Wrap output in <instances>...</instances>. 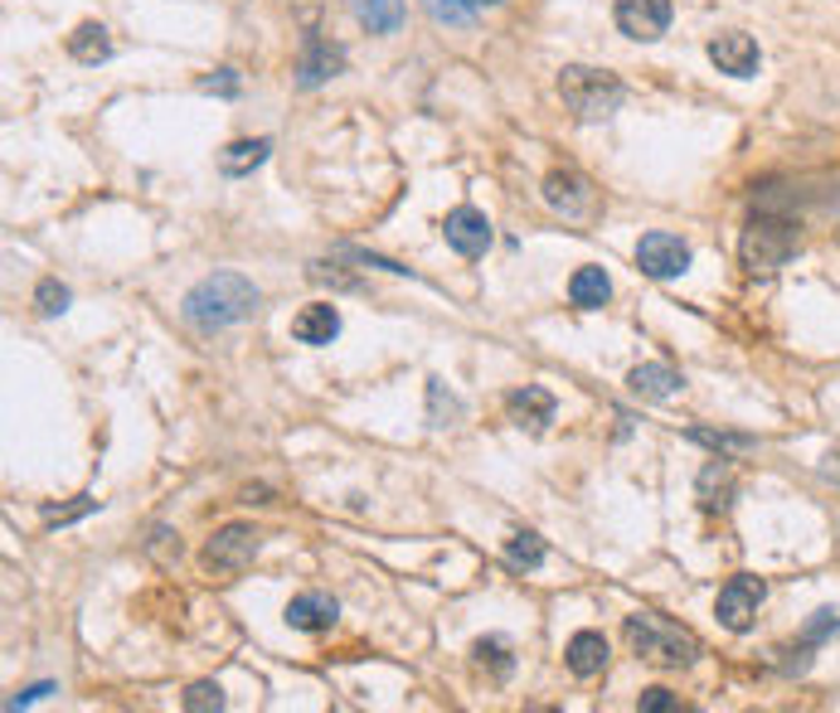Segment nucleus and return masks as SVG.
<instances>
[{
	"instance_id": "obj_1",
	"label": "nucleus",
	"mask_w": 840,
	"mask_h": 713,
	"mask_svg": "<svg viewBox=\"0 0 840 713\" xmlns=\"http://www.w3.org/2000/svg\"><path fill=\"white\" fill-rule=\"evenodd\" d=\"M180 311L195 330H205V335L229 330V326H238V320H248L253 311H258V287L238 273H215V277L195 281V287L185 291Z\"/></svg>"
},
{
	"instance_id": "obj_2",
	"label": "nucleus",
	"mask_w": 840,
	"mask_h": 713,
	"mask_svg": "<svg viewBox=\"0 0 840 713\" xmlns=\"http://www.w3.org/2000/svg\"><path fill=\"white\" fill-rule=\"evenodd\" d=\"M626 641L642 661H656V665H695L700 661V636L690 626L671 622V616H656V612H632L626 616Z\"/></svg>"
},
{
	"instance_id": "obj_3",
	"label": "nucleus",
	"mask_w": 840,
	"mask_h": 713,
	"mask_svg": "<svg viewBox=\"0 0 840 713\" xmlns=\"http://www.w3.org/2000/svg\"><path fill=\"white\" fill-rule=\"evenodd\" d=\"M559 98H564V107L579 117V122H603V117H612L626 102V88L603 69L569 63V69L559 73Z\"/></svg>"
},
{
	"instance_id": "obj_4",
	"label": "nucleus",
	"mask_w": 840,
	"mask_h": 713,
	"mask_svg": "<svg viewBox=\"0 0 840 713\" xmlns=\"http://www.w3.org/2000/svg\"><path fill=\"white\" fill-rule=\"evenodd\" d=\"M797 248H802V234H797L792 219H778V214H758V219L743 228V238H739V258H743V267H749L753 277L778 273L782 263L797 258Z\"/></svg>"
},
{
	"instance_id": "obj_5",
	"label": "nucleus",
	"mask_w": 840,
	"mask_h": 713,
	"mask_svg": "<svg viewBox=\"0 0 840 713\" xmlns=\"http://www.w3.org/2000/svg\"><path fill=\"white\" fill-rule=\"evenodd\" d=\"M258 544H263V534L253 529V524H224V529H215V539L205 544V568L215 577L248 573L253 558H258Z\"/></svg>"
},
{
	"instance_id": "obj_6",
	"label": "nucleus",
	"mask_w": 840,
	"mask_h": 713,
	"mask_svg": "<svg viewBox=\"0 0 840 713\" xmlns=\"http://www.w3.org/2000/svg\"><path fill=\"white\" fill-rule=\"evenodd\" d=\"M763 597H768V583L763 577H729L724 587H719V602H714V616L724 622L729 631H749L753 626V616L758 607H763Z\"/></svg>"
},
{
	"instance_id": "obj_7",
	"label": "nucleus",
	"mask_w": 840,
	"mask_h": 713,
	"mask_svg": "<svg viewBox=\"0 0 840 713\" xmlns=\"http://www.w3.org/2000/svg\"><path fill=\"white\" fill-rule=\"evenodd\" d=\"M612 20H617V30H622L626 39H636V44H651V39H661L665 30H671L675 6H671V0H617Z\"/></svg>"
},
{
	"instance_id": "obj_8",
	"label": "nucleus",
	"mask_w": 840,
	"mask_h": 713,
	"mask_svg": "<svg viewBox=\"0 0 840 713\" xmlns=\"http://www.w3.org/2000/svg\"><path fill=\"white\" fill-rule=\"evenodd\" d=\"M636 267H642L646 277H680L690 267V244L675 234H642V244H636Z\"/></svg>"
},
{
	"instance_id": "obj_9",
	"label": "nucleus",
	"mask_w": 840,
	"mask_h": 713,
	"mask_svg": "<svg viewBox=\"0 0 840 713\" xmlns=\"http://www.w3.org/2000/svg\"><path fill=\"white\" fill-rule=\"evenodd\" d=\"M544 205L554 214H564V219H589L597 209V190L579 170H554L550 180H544Z\"/></svg>"
},
{
	"instance_id": "obj_10",
	"label": "nucleus",
	"mask_w": 840,
	"mask_h": 713,
	"mask_svg": "<svg viewBox=\"0 0 840 713\" xmlns=\"http://www.w3.org/2000/svg\"><path fill=\"white\" fill-rule=\"evenodd\" d=\"M443 238H447L452 252H462V258H482V252L491 248V219L472 205H457L443 219Z\"/></svg>"
},
{
	"instance_id": "obj_11",
	"label": "nucleus",
	"mask_w": 840,
	"mask_h": 713,
	"mask_svg": "<svg viewBox=\"0 0 840 713\" xmlns=\"http://www.w3.org/2000/svg\"><path fill=\"white\" fill-rule=\"evenodd\" d=\"M758 59H763V53H758L753 34H743V30H729V34L710 39V63L719 73H729V78H753Z\"/></svg>"
},
{
	"instance_id": "obj_12",
	"label": "nucleus",
	"mask_w": 840,
	"mask_h": 713,
	"mask_svg": "<svg viewBox=\"0 0 840 713\" xmlns=\"http://www.w3.org/2000/svg\"><path fill=\"white\" fill-rule=\"evenodd\" d=\"M340 69H345L340 44H330V39H322V34H312L302 44V59H297V83L302 88H322L326 78H336Z\"/></svg>"
},
{
	"instance_id": "obj_13",
	"label": "nucleus",
	"mask_w": 840,
	"mask_h": 713,
	"mask_svg": "<svg viewBox=\"0 0 840 713\" xmlns=\"http://www.w3.org/2000/svg\"><path fill=\"white\" fill-rule=\"evenodd\" d=\"M336 616H340V607H336L330 592H302V597L287 602V626L291 631H330Z\"/></svg>"
},
{
	"instance_id": "obj_14",
	"label": "nucleus",
	"mask_w": 840,
	"mask_h": 713,
	"mask_svg": "<svg viewBox=\"0 0 840 713\" xmlns=\"http://www.w3.org/2000/svg\"><path fill=\"white\" fill-rule=\"evenodd\" d=\"M505 408H511V418L520 427H530V433H544V427L554 423V394L550 388H540V384L515 388V394L505 398Z\"/></svg>"
},
{
	"instance_id": "obj_15",
	"label": "nucleus",
	"mask_w": 840,
	"mask_h": 713,
	"mask_svg": "<svg viewBox=\"0 0 840 713\" xmlns=\"http://www.w3.org/2000/svg\"><path fill=\"white\" fill-rule=\"evenodd\" d=\"M564 661H569V670H573L579 680L603 675V670H607V641H603V631H579V636L569 641Z\"/></svg>"
},
{
	"instance_id": "obj_16",
	"label": "nucleus",
	"mask_w": 840,
	"mask_h": 713,
	"mask_svg": "<svg viewBox=\"0 0 840 713\" xmlns=\"http://www.w3.org/2000/svg\"><path fill=\"white\" fill-rule=\"evenodd\" d=\"M291 335H297L302 345H330L340 335V311L330 301H312L297 320H291Z\"/></svg>"
},
{
	"instance_id": "obj_17",
	"label": "nucleus",
	"mask_w": 840,
	"mask_h": 713,
	"mask_svg": "<svg viewBox=\"0 0 840 713\" xmlns=\"http://www.w3.org/2000/svg\"><path fill=\"white\" fill-rule=\"evenodd\" d=\"M626 384H632V394L642 398H675L680 388H685V374H675L671 365H636L632 374H626Z\"/></svg>"
},
{
	"instance_id": "obj_18",
	"label": "nucleus",
	"mask_w": 840,
	"mask_h": 713,
	"mask_svg": "<svg viewBox=\"0 0 840 713\" xmlns=\"http://www.w3.org/2000/svg\"><path fill=\"white\" fill-rule=\"evenodd\" d=\"M350 16L369 34H398L404 24V0H350Z\"/></svg>"
},
{
	"instance_id": "obj_19",
	"label": "nucleus",
	"mask_w": 840,
	"mask_h": 713,
	"mask_svg": "<svg viewBox=\"0 0 840 713\" xmlns=\"http://www.w3.org/2000/svg\"><path fill=\"white\" fill-rule=\"evenodd\" d=\"M612 296V281L603 267H579V273L569 277V301L579 306V311H597V306H607Z\"/></svg>"
},
{
	"instance_id": "obj_20",
	"label": "nucleus",
	"mask_w": 840,
	"mask_h": 713,
	"mask_svg": "<svg viewBox=\"0 0 840 713\" xmlns=\"http://www.w3.org/2000/svg\"><path fill=\"white\" fill-rule=\"evenodd\" d=\"M69 53L78 63H102V59H112V34L102 30V24H78V30L69 34Z\"/></svg>"
},
{
	"instance_id": "obj_21",
	"label": "nucleus",
	"mask_w": 840,
	"mask_h": 713,
	"mask_svg": "<svg viewBox=\"0 0 840 713\" xmlns=\"http://www.w3.org/2000/svg\"><path fill=\"white\" fill-rule=\"evenodd\" d=\"M268 151H273V141H268V137L234 141V146H224V156H219V170H224V175H248V170H258L263 160H268Z\"/></svg>"
},
{
	"instance_id": "obj_22",
	"label": "nucleus",
	"mask_w": 840,
	"mask_h": 713,
	"mask_svg": "<svg viewBox=\"0 0 840 713\" xmlns=\"http://www.w3.org/2000/svg\"><path fill=\"white\" fill-rule=\"evenodd\" d=\"M729 495H733V471H729V462H710L700 471V505L704 509H724L729 505Z\"/></svg>"
},
{
	"instance_id": "obj_23",
	"label": "nucleus",
	"mask_w": 840,
	"mask_h": 713,
	"mask_svg": "<svg viewBox=\"0 0 840 713\" xmlns=\"http://www.w3.org/2000/svg\"><path fill=\"white\" fill-rule=\"evenodd\" d=\"M505 563H511V568H540L544 563V539L540 534H530V529H520V534H511V539H505Z\"/></svg>"
},
{
	"instance_id": "obj_24",
	"label": "nucleus",
	"mask_w": 840,
	"mask_h": 713,
	"mask_svg": "<svg viewBox=\"0 0 840 713\" xmlns=\"http://www.w3.org/2000/svg\"><path fill=\"white\" fill-rule=\"evenodd\" d=\"M423 10L437 24H452V30H466L476 20V0H423Z\"/></svg>"
},
{
	"instance_id": "obj_25",
	"label": "nucleus",
	"mask_w": 840,
	"mask_h": 713,
	"mask_svg": "<svg viewBox=\"0 0 840 713\" xmlns=\"http://www.w3.org/2000/svg\"><path fill=\"white\" fill-rule=\"evenodd\" d=\"M428 418H433V427H452V423L462 418V403L447 394L443 379H433V384H428Z\"/></svg>"
},
{
	"instance_id": "obj_26",
	"label": "nucleus",
	"mask_w": 840,
	"mask_h": 713,
	"mask_svg": "<svg viewBox=\"0 0 840 713\" xmlns=\"http://www.w3.org/2000/svg\"><path fill=\"white\" fill-rule=\"evenodd\" d=\"M34 306H39V316H59V311H69V287L55 277H45L34 287Z\"/></svg>"
},
{
	"instance_id": "obj_27",
	"label": "nucleus",
	"mask_w": 840,
	"mask_h": 713,
	"mask_svg": "<svg viewBox=\"0 0 840 713\" xmlns=\"http://www.w3.org/2000/svg\"><path fill=\"white\" fill-rule=\"evenodd\" d=\"M185 709L190 713H219L224 709V690L215 680H199V684H190V694H185Z\"/></svg>"
},
{
	"instance_id": "obj_28",
	"label": "nucleus",
	"mask_w": 840,
	"mask_h": 713,
	"mask_svg": "<svg viewBox=\"0 0 840 713\" xmlns=\"http://www.w3.org/2000/svg\"><path fill=\"white\" fill-rule=\"evenodd\" d=\"M476 661H482V665H491V670H496V675L505 680V675H511V645H505V641H496V636H491V641H476Z\"/></svg>"
},
{
	"instance_id": "obj_29",
	"label": "nucleus",
	"mask_w": 840,
	"mask_h": 713,
	"mask_svg": "<svg viewBox=\"0 0 840 713\" xmlns=\"http://www.w3.org/2000/svg\"><path fill=\"white\" fill-rule=\"evenodd\" d=\"M238 88H244L238 69H219V73L199 78V92H215V98H238Z\"/></svg>"
},
{
	"instance_id": "obj_30",
	"label": "nucleus",
	"mask_w": 840,
	"mask_h": 713,
	"mask_svg": "<svg viewBox=\"0 0 840 713\" xmlns=\"http://www.w3.org/2000/svg\"><path fill=\"white\" fill-rule=\"evenodd\" d=\"M92 509H98V501H92V495H78V501L63 505V509H45V524H73V519L92 515Z\"/></svg>"
},
{
	"instance_id": "obj_31",
	"label": "nucleus",
	"mask_w": 840,
	"mask_h": 713,
	"mask_svg": "<svg viewBox=\"0 0 840 713\" xmlns=\"http://www.w3.org/2000/svg\"><path fill=\"white\" fill-rule=\"evenodd\" d=\"M836 631H840V612H831V607H821V612H817V622H811V626H807V636H802V645H821L826 636H836Z\"/></svg>"
},
{
	"instance_id": "obj_32",
	"label": "nucleus",
	"mask_w": 840,
	"mask_h": 713,
	"mask_svg": "<svg viewBox=\"0 0 840 713\" xmlns=\"http://www.w3.org/2000/svg\"><path fill=\"white\" fill-rule=\"evenodd\" d=\"M636 709H642V713H671L675 709V694L671 690H646L642 699H636Z\"/></svg>"
},
{
	"instance_id": "obj_33",
	"label": "nucleus",
	"mask_w": 840,
	"mask_h": 713,
	"mask_svg": "<svg viewBox=\"0 0 840 713\" xmlns=\"http://www.w3.org/2000/svg\"><path fill=\"white\" fill-rule=\"evenodd\" d=\"M45 694H55V684H30V690H20L6 709H24V704H34V699H45Z\"/></svg>"
},
{
	"instance_id": "obj_34",
	"label": "nucleus",
	"mask_w": 840,
	"mask_h": 713,
	"mask_svg": "<svg viewBox=\"0 0 840 713\" xmlns=\"http://www.w3.org/2000/svg\"><path fill=\"white\" fill-rule=\"evenodd\" d=\"M836 471H840V452L826 456V476H836Z\"/></svg>"
},
{
	"instance_id": "obj_35",
	"label": "nucleus",
	"mask_w": 840,
	"mask_h": 713,
	"mask_svg": "<svg viewBox=\"0 0 840 713\" xmlns=\"http://www.w3.org/2000/svg\"><path fill=\"white\" fill-rule=\"evenodd\" d=\"M476 6H501V0H476Z\"/></svg>"
}]
</instances>
